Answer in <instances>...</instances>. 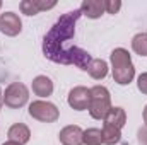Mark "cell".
Returning <instances> with one entry per match:
<instances>
[{"label":"cell","instance_id":"9c48e42d","mask_svg":"<svg viewBox=\"0 0 147 145\" xmlns=\"http://www.w3.org/2000/svg\"><path fill=\"white\" fill-rule=\"evenodd\" d=\"M80 12L87 15L89 19H98L103 15L105 10V0H84L80 3Z\"/></svg>","mask_w":147,"mask_h":145},{"label":"cell","instance_id":"5bb4252c","mask_svg":"<svg viewBox=\"0 0 147 145\" xmlns=\"http://www.w3.org/2000/svg\"><path fill=\"white\" fill-rule=\"evenodd\" d=\"M101 133H103V144L105 145H115L121 140V130L116 128V126L106 125V123L103 125Z\"/></svg>","mask_w":147,"mask_h":145},{"label":"cell","instance_id":"ac0fdd59","mask_svg":"<svg viewBox=\"0 0 147 145\" xmlns=\"http://www.w3.org/2000/svg\"><path fill=\"white\" fill-rule=\"evenodd\" d=\"M121 9V2L120 0H105V10L108 14H116Z\"/></svg>","mask_w":147,"mask_h":145},{"label":"cell","instance_id":"30bf717a","mask_svg":"<svg viewBox=\"0 0 147 145\" xmlns=\"http://www.w3.org/2000/svg\"><path fill=\"white\" fill-rule=\"evenodd\" d=\"M31 87H33V92L36 96H39V97H48L53 92V82L46 75H38L36 79L33 80Z\"/></svg>","mask_w":147,"mask_h":145},{"label":"cell","instance_id":"3957f363","mask_svg":"<svg viewBox=\"0 0 147 145\" xmlns=\"http://www.w3.org/2000/svg\"><path fill=\"white\" fill-rule=\"evenodd\" d=\"M111 109V96L105 85H94L91 89V101H89V114L94 119H105Z\"/></svg>","mask_w":147,"mask_h":145},{"label":"cell","instance_id":"7402d4cb","mask_svg":"<svg viewBox=\"0 0 147 145\" xmlns=\"http://www.w3.org/2000/svg\"><path fill=\"white\" fill-rule=\"evenodd\" d=\"M2 145H21V144H17V142H14V140H7L5 144H2Z\"/></svg>","mask_w":147,"mask_h":145},{"label":"cell","instance_id":"e0dca14e","mask_svg":"<svg viewBox=\"0 0 147 145\" xmlns=\"http://www.w3.org/2000/svg\"><path fill=\"white\" fill-rule=\"evenodd\" d=\"M19 7H21V12L26 14V15H36V14H39L34 0H22Z\"/></svg>","mask_w":147,"mask_h":145},{"label":"cell","instance_id":"6da1fadb","mask_svg":"<svg viewBox=\"0 0 147 145\" xmlns=\"http://www.w3.org/2000/svg\"><path fill=\"white\" fill-rule=\"evenodd\" d=\"M80 15H82L80 9H75V10L63 14L51 26V29L43 39V53L48 60H51L55 63L75 65L80 70H87V65L92 60L91 55L79 46H72L70 50L65 46L75 36V24Z\"/></svg>","mask_w":147,"mask_h":145},{"label":"cell","instance_id":"7c38bea8","mask_svg":"<svg viewBox=\"0 0 147 145\" xmlns=\"http://www.w3.org/2000/svg\"><path fill=\"white\" fill-rule=\"evenodd\" d=\"M86 72L89 73L92 79L101 80V79H105L108 75V63L105 60H101V58H92L91 63L87 65V70Z\"/></svg>","mask_w":147,"mask_h":145},{"label":"cell","instance_id":"52a82bcc","mask_svg":"<svg viewBox=\"0 0 147 145\" xmlns=\"http://www.w3.org/2000/svg\"><path fill=\"white\" fill-rule=\"evenodd\" d=\"M0 31L5 36H17L22 31V22L17 14L14 12H5L0 15Z\"/></svg>","mask_w":147,"mask_h":145},{"label":"cell","instance_id":"2e32d148","mask_svg":"<svg viewBox=\"0 0 147 145\" xmlns=\"http://www.w3.org/2000/svg\"><path fill=\"white\" fill-rule=\"evenodd\" d=\"M103 133L99 128H87L84 132V145H101Z\"/></svg>","mask_w":147,"mask_h":145},{"label":"cell","instance_id":"8fae6325","mask_svg":"<svg viewBox=\"0 0 147 145\" xmlns=\"http://www.w3.org/2000/svg\"><path fill=\"white\" fill-rule=\"evenodd\" d=\"M29 138H31V132L24 123H16L9 128V140H14L17 144L24 145L29 142Z\"/></svg>","mask_w":147,"mask_h":145},{"label":"cell","instance_id":"8992f818","mask_svg":"<svg viewBox=\"0 0 147 145\" xmlns=\"http://www.w3.org/2000/svg\"><path fill=\"white\" fill-rule=\"evenodd\" d=\"M69 106L75 111H84L89 109V101H91V89L84 85H77L69 92Z\"/></svg>","mask_w":147,"mask_h":145},{"label":"cell","instance_id":"44dd1931","mask_svg":"<svg viewBox=\"0 0 147 145\" xmlns=\"http://www.w3.org/2000/svg\"><path fill=\"white\" fill-rule=\"evenodd\" d=\"M139 140L142 145H147V126H144L140 132H139Z\"/></svg>","mask_w":147,"mask_h":145},{"label":"cell","instance_id":"7a4b0ae2","mask_svg":"<svg viewBox=\"0 0 147 145\" xmlns=\"http://www.w3.org/2000/svg\"><path fill=\"white\" fill-rule=\"evenodd\" d=\"M111 73L116 84L120 85H128L134 77H135V68L130 58V53L125 48H115L111 51Z\"/></svg>","mask_w":147,"mask_h":145},{"label":"cell","instance_id":"d4e9b609","mask_svg":"<svg viewBox=\"0 0 147 145\" xmlns=\"http://www.w3.org/2000/svg\"><path fill=\"white\" fill-rule=\"evenodd\" d=\"M0 9H2V2H0Z\"/></svg>","mask_w":147,"mask_h":145},{"label":"cell","instance_id":"4fadbf2b","mask_svg":"<svg viewBox=\"0 0 147 145\" xmlns=\"http://www.w3.org/2000/svg\"><path fill=\"white\" fill-rule=\"evenodd\" d=\"M105 123L106 125H111V126H116V128H123L125 123H127V113L123 108H111L110 113L106 114L105 118Z\"/></svg>","mask_w":147,"mask_h":145},{"label":"cell","instance_id":"ba28073f","mask_svg":"<svg viewBox=\"0 0 147 145\" xmlns=\"http://www.w3.org/2000/svg\"><path fill=\"white\" fill-rule=\"evenodd\" d=\"M58 138L62 145H82L84 144V130L77 125H69L60 130Z\"/></svg>","mask_w":147,"mask_h":145},{"label":"cell","instance_id":"d6986e66","mask_svg":"<svg viewBox=\"0 0 147 145\" xmlns=\"http://www.w3.org/2000/svg\"><path fill=\"white\" fill-rule=\"evenodd\" d=\"M137 87H139V91H140L142 94L147 96V72L139 75V79H137Z\"/></svg>","mask_w":147,"mask_h":145},{"label":"cell","instance_id":"cb8c5ba5","mask_svg":"<svg viewBox=\"0 0 147 145\" xmlns=\"http://www.w3.org/2000/svg\"><path fill=\"white\" fill-rule=\"evenodd\" d=\"M2 104H3V96H2V92H0V108H2Z\"/></svg>","mask_w":147,"mask_h":145},{"label":"cell","instance_id":"9a60e30c","mask_svg":"<svg viewBox=\"0 0 147 145\" xmlns=\"http://www.w3.org/2000/svg\"><path fill=\"white\" fill-rule=\"evenodd\" d=\"M132 48L137 55L147 56V33H139L132 39Z\"/></svg>","mask_w":147,"mask_h":145},{"label":"cell","instance_id":"277c9868","mask_svg":"<svg viewBox=\"0 0 147 145\" xmlns=\"http://www.w3.org/2000/svg\"><path fill=\"white\" fill-rule=\"evenodd\" d=\"M29 99V91L22 82H12L7 85L3 94V104L12 109L22 108Z\"/></svg>","mask_w":147,"mask_h":145},{"label":"cell","instance_id":"ffe728a7","mask_svg":"<svg viewBox=\"0 0 147 145\" xmlns=\"http://www.w3.org/2000/svg\"><path fill=\"white\" fill-rule=\"evenodd\" d=\"M34 3H36L38 10L41 12V10H48V9H53L55 5H57V2H45V0H34Z\"/></svg>","mask_w":147,"mask_h":145},{"label":"cell","instance_id":"603a6c76","mask_svg":"<svg viewBox=\"0 0 147 145\" xmlns=\"http://www.w3.org/2000/svg\"><path fill=\"white\" fill-rule=\"evenodd\" d=\"M144 123H146V126H147V106L144 108Z\"/></svg>","mask_w":147,"mask_h":145},{"label":"cell","instance_id":"5b68a950","mask_svg":"<svg viewBox=\"0 0 147 145\" xmlns=\"http://www.w3.org/2000/svg\"><path fill=\"white\" fill-rule=\"evenodd\" d=\"M29 116L43 123H55L60 116V111L55 104L48 101H33L29 104Z\"/></svg>","mask_w":147,"mask_h":145}]
</instances>
